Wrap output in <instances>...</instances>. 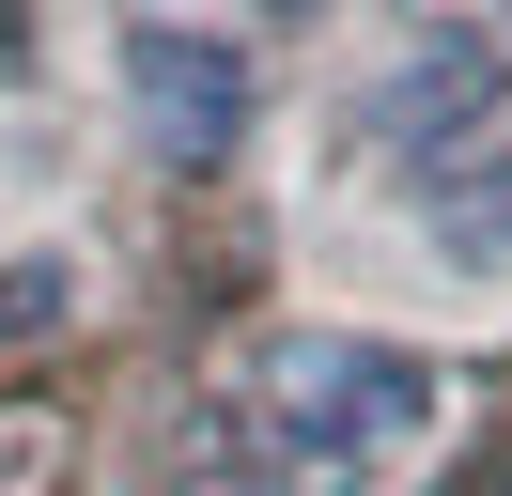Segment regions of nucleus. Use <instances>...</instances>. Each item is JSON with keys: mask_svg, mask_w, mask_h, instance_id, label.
<instances>
[{"mask_svg": "<svg viewBox=\"0 0 512 496\" xmlns=\"http://www.w3.org/2000/svg\"><path fill=\"white\" fill-rule=\"evenodd\" d=\"M109 62H125V109H140L156 155H187V171L233 155V124H249V31H218V16H125Z\"/></svg>", "mask_w": 512, "mask_h": 496, "instance_id": "nucleus-3", "label": "nucleus"}, {"mask_svg": "<svg viewBox=\"0 0 512 496\" xmlns=\"http://www.w3.org/2000/svg\"><path fill=\"white\" fill-rule=\"evenodd\" d=\"M435 419H450V388L404 341L295 326V341H264L233 388L187 403V465H202V496H373Z\"/></svg>", "mask_w": 512, "mask_h": 496, "instance_id": "nucleus-1", "label": "nucleus"}, {"mask_svg": "<svg viewBox=\"0 0 512 496\" xmlns=\"http://www.w3.org/2000/svg\"><path fill=\"white\" fill-rule=\"evenodd\" d=\"M419 233H435L450 264H481V279L512 264V124L481 155H450V171H419Z\"/></svg>", "mask_w": 512, "mask_h": 496, "instance_id": "nucleus-4", "label": "nucleus"}, {"mask_svg": "<svg viewBox=\"0 0 512 496\" xmlns=\"http://www.w3.org/2000/svg\"><path fill=\"white\" fill-rule=\"evenodd\" d=\"M512 124V16H435L404 31V62L373 78V140L404 155V171H450V155H481Z\"/></svg>", "mask_w": 512, "mask_h": 496, "instance_id": "nucleus-2", "label": "nucleus"}, {"mask_svg": "<svg viewBox=\"0 0 512 496\" xmlns=\"http://www.w3.org/2000/svg\"><path fill=\"white\" fill-rule=\"evenodd\" d=\"M78 326V248H0V357Z\"/></svg>", "mask_w": 512, "mask_h": 496, "instance_id": "nucleus-5", "label": "nucleus"}]
</instances>
